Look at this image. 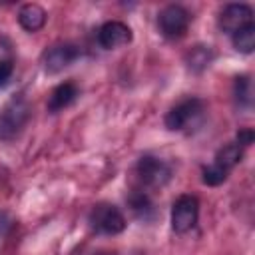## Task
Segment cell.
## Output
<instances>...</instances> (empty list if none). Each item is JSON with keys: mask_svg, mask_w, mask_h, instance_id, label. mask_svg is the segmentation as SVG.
<instances>
[{"mask_svg": "<svg viewBox=\"0 0 255 255\" xmlns=\"http://www.w3.org/2000/svg\"><path fill=\"white\" fill-rule=\"evenodd\" d=\"M30 120V104L22 96H14L0 110V139H14Z\"/></svg>", "mask_w": 255, "mask_h": 255, "instance_id": "1", "label": "cell"}, {"mask_svg": "<svg viewBox=\"0 0 255 255\" xmlns=\"http://www.w3.org/2000/svg\"><path fill=\"white\" fill-rule=\"evenodd\" d=\"M203 102L199 98H187L183 102H179L177 106H173L167 114H165V128L171 131H179L185 129L193 124H197L203 116Z\"/></svg>", "mask_w": 255, "mask_h": 255, "instance_id": "2", "label": "cell"}, {"mask_svg": "<svg viewBox=\"0 0 255 255\" xmlns=\"http://www.w3.org/2000/svg\"><path fill=\"white\" fill-rule=\"evenodd\" d=\"M90 225L96 233L102 235H118L126 229L124 213L112 203H100L90 213Z\"/></svg>", "mask_w": 255, "mask_h": 255, "instance_id": "3", "label": "cell"}, {"mask_svg": "<svg viewBox=\"0 0 255 255\" xmlns=\"http://www.w3.org/2000/svg\"><path fill=\"white\" fill-rule=\"evenodd\" d=\"M199 215V201L193 195H179L171 205V229L185 233L195 227Z\"/></svg>", "mask_w": 255, "mask_h": 255, "instance_id": "4", "label": "cell"}, {"mask_svg": "<svg viewBox=\"0 0 255 255\" xmlns=\"http://www.w3.org/2000/svg\"><path fill=\"white\" fill-rule=\"evenodd\" d=\"M189 12L179 6V4H169L165 6L159 16H157V24H159V32L165 36V38H181L185 32H187V26H189Z\"/></svg>", "mask_w": 255, "mask_h": 255, "instance_id": "5", "label": "cell"}, {"mask_svg": "<svg viewBox=\"0 0 255 255\" xmlns=\"http://www.w3.org/2000/svg\"><path fill=\"white\" fill-rule=\"evenodd\" d=\"M135 171H137L141 183H145L149 187H161L171 177V167L163 159L153 157V155L139 157V161L135 165Z\"/></svg>", "mask_w": 255, "mask_h": 255, "instance_id": "6", "label": "cell"}, {"mask_svg": "<svg viewBox=\"0 0 255 255\" xmlns=\"http://www.w3.org/2000/svg\"><path fill=\"white\" fill-rule=\"evenodd\" d=\"M80 54H82L80 48L74 44H56L44 52V58H42L44 70L48 74H58L70 64H74L80 58Z\"/></svg>", "mask_w": 255, "mask_h": 255, "instance_id": "7", "label": "cell"}, {"mask_svg": "<svg viewBox=\"0 0 255 255\" xmlns=\"http://www.w3.org/2000/svg\"><path fill=\"white\" fill-rule=\"evenodd\" d=\"M249 24H253V8L249 4H227L219 16L221 30L229 34H235Z\"/></svg>", "mask_w": 255, "mask_h": 255, "instance_id": "8", "label": "cell"}, {"mask_svg": "<svg viewBox=\"0 0 255 255\" xmlns=\"http://www.w3.org/2000/svg\"><path fill=\"white\" fill-rule=\"evenodd\" d=\"M98 42L102 48L106 50H116L120 46H126L131 42V30L128 24L124 22H118V20H112V22H106L100 30H98Z\"/></svg>", "mask_w": 255, "mask_h": 255, "instance_id": "9", "label": "cell"}, {"mask_svg": "<svg viewBox=\"0 0 255 255\" xmlns=\"http://www.w3.org/2000/svg\"><path fill=\"white\" fill-rule=\"evenodd\" d=\"M80 96V90L74 82H64L60 86H56L48 98V112L56 114L64 108H68L70 104H74V100Z\"/></svg>", "mask_w": 255, "mask_h": 255, "instance_id": "10", "label": "cell"}, {"mask_svg": "<svg viewBox=\"0 0 255 255\" xmlns=\"http://www.w3.org/2000/svg\"><path fill=\"white\" fill-rule=\"evenodd\" d=\"M18 24L26 32H38L46 24V10L40 4H24L18 12Z\"/></svg>", "mask_w": 255, "mask_h": 255, "instance_id": "11", "label": "cell"}, {"mask_svg": "<svg viewBox=\"0 0 255 255\" xmlns=\"http://www.w3.org/2000/svg\"><path fill=\"white\" fill-rule=\"evenodd\" d=\"M128 205L129 209L135 213V217L139 219H151L153 213H155V207H153V201L149 199V195L145 191H139V189H131L129 195H128Z\"/></svg>", "mask_w": 255, "mask_h": 255, "instance_id": "12", "label": "cell"}, {"mask_svg": "<svg viewBox=\"0 0 255 255\" xmlns=\"http://www.w3.org/2000/svg\"><path fill=\"white\" fill-rule=\"evenodd\" d=\"M213 62V50L209 46L197 44L185 54V64L191 72H203Z\"/></svg>", "mask_w": 255, "mask_h": 255, "instance_id": "13", "label": "cell"}, {"mask_svg": "<svg viewBox=\"0 0 255 255\" xmlns=\"http://www.w3.org/2000/svg\"><path fill=\"white\" fill-rule=\"evenodd\" d=\"M243 159V147H239L237 143H227V145H223L219 151H217V155H215V163L217 165H221L223 169H231V167H235L239 161Z\"/></svg>", "mask_w": 255, "mask_h": 255, "instance_id": "14", "label": "cell"}, {"mask_svg": "<svg viewBox=\"0 0 255 255\" xmlns=\"http://www.w3.org/2000/svg\"><path fill=\"white\" fill-rule=\"evenodd\" d=\"M233 46L237 52L241 54H251L255 48V24H249L241 30H237L235 34H231Z\"/></svg>", "mask_w": 255, "mask_h": 255, "instance_id": "15", "label": "cell"}, {"mask_svg": "<svg viewBox=\"0 0 255 255\" xmlns=\"http://www.w3.org/2000/svg\"><path fill=\"white\" fill-rule=\"evenodd\" d=\"M235 100L239 106H251V82L249 76H237L233 84Z\"/></svg>", "mask_w": 255, "mask_h": 255, "instance_id": "16", "label": "cell"}, {"mask_svg": "<svg viewBox=\"0 0 255 255\" xmlns=\"http://www.w3.org/2000/svg\"><path fill=\"white\" fill-rule=\"evenodd\" d=\"M227 169H223L217 163H211L207 167H203V183L205 185H221L227 179Z\"/></svg>", "mask_w": 255, "mask_h": 255, "instance_id": "17", "label": "cell"}, {"mask_svg": "<svg viewBox=\"0 0 255 255\" xmlns=\"http://www.w3.org/2000/svg\"><path fill=\"white\" fill-rule=\"evenodd\" d=\"M14 72V58H0V88H4Z\"/></svg>", "mask_w": 255, "mask_h": 255, "instance_id": "18", "label": "cell"}, {"mask_svg": "<svg viewBox=\"0 0 255 255\" xmlns=\"http://www.w3.org/2000/svg\"><path fill=\"white\" fill-rule=\"evenodd\" d=\"M253 139H255V131L251 129V128H241L239 131H237V145L239 147H245V145H251L253 143Z\"/></svg>", "mask_w": 255, "mask_h": 255, "instance_id": "19", "label": "cell"}, {"mask_svg": "<svg viewBox=\"0 0 255 255\" xmlns=\"http://www.w3.org/2000/svg\"><path fill=\"white\" fill-rule=\"evenodd\" d=\"M10 223H12V221H10L8 213H6V211H0V237H2V235H4L6 231H8Z\"/></svg>", "mask_w": 255, "mask_h": 255, "instance_id": "20", "label": "cell"}, {"mask_svg": "<svg viewBox=\"0 0 255 255\" xmlns=\"http://www.w3.org/2000/svg\"><path fill=\"white\" fill-rule=\"evenodd\" d=\"M100 255H116V253H100Z\"/></svg>", "mask_w": 255, "mask_h": 255, "instance_id": "21", "label": "cell"}]
</instances>
